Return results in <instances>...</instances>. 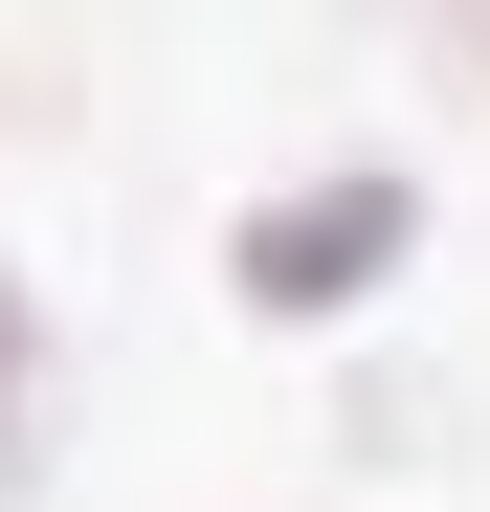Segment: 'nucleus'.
Returning a JSON list of instances; mask_svg holds the SVG:
<instances>
[{"instance_id": "1", "label": "nucleus", "mask_w": 490, "mask_h": 512, "mask_svg": "<svg viewBox=\"0 0 490 512\" xmlns=\"http://www.w3.org/2000/svg\"><path fill=\"white\" fill-rule=\"evenodd\" d=\"M401 245H424V179L401 156H335V179H290V201H245V245H223V290L245 312H357Z\"/></svg>"}, {"instance_id": "2", "label": "nucleus", "mask_w": 490, "mask_h": 512, "mask_svg": "<svg viewBox=\"0 0 490 512\" xmlns=\"http://www.w3.org/2000/svg\"><path fill=\"white\" fill-rule=\"evenodd\" d=\"M23 446H45V312H23V268H0V490H23Z\"/></svg>"}]
</instances>
